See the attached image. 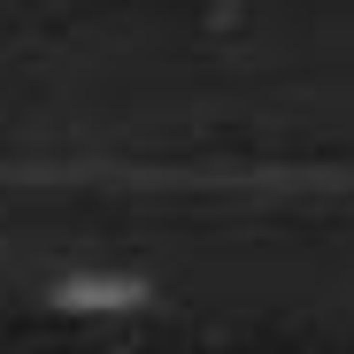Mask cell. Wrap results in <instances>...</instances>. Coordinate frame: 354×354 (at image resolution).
I'll return each mask as SVG.
<instances>
[]
</instances>
